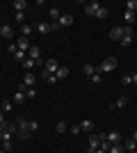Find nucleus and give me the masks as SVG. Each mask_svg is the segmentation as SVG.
I'll use <instances>...</instances> for the list:
<instances>
[{
	"label": "nucleus",
	"mask_w": 137,
	"mask_h": 153,
	"mask_svg": "<svg viewBox=\"0 0 137 153\" xmlns=\"http://www.w3.org/2000/svg\"><path fill=\"white\" fill-rule=\"evenodd\" d=\"M27 121H30V119H25V117H21L19 121H16V126H19V133H16V137H19V140H27V137H32L30 128H27Z\"/></svg>",
	"instance_id": "1"
},
{
	"label": "nucleus",
	"mask_w": 137,
	"mask_h": 153,
	"mask_svg": "<svg viewBox=\"0 0 137 153\" xmlns=\"http://www.w3.org/2000/svg\"><path fill=\"white\" fill-rule=\"evenodd\" d=\"M117 57H107L105 62H101V66H96V71L98 73H110V71H114L117 69Z\"/></svg>",
	"instance_id": "2"
},
{
	"label": "nucleus",
	"mask_w": 137,
	"mask_h": 153,
	"mask_svg": "<svg viewBox=\"0 0 137 153\" xmlns=\"http://www.w3.org/2000/svg\"><path fill=\"white\" fill-rule=\"evenodd\" d=\"M101 140H107L110 144H121V133L119 130H110L107 135H101Z\"/></svg>",
	"instance_id": "3"
},
{
	"label": "nucleus",
	"mask_w": 137,
	"mask_h": 153,
	"mask_svg": "<svg viewBox=\"0 0 137 153\" xmlns=\"http://www.w3.org/2000/svg\"><path fill=\"white\" fill-rule=\"evenodd\" d=\"M57 69H59V62H57V59H46V66H44L46 73L55 76V73H57Z\"/></svg>",
	"instance_id": "4"
},
{
	"label": "nucleus",
	"mask_w": 137,
	"mask_h": 153,
	"mask_svg": "<svg viewBox=\"0 0 137 153\" xmlns=\"http://www.w3.org/2000/svg\"><path fill=\"white\" fill-rule=\"evenodd\" d=\"M27 57L34 59V62H39V59H41V51H39V46H37V44L30 46V51H27Z\"/></svg>",
	"instance_id": "5"
},
{
	"label": "nucleus",
	"mask_w": 137,
	"mask_h": 153,
	"mask_svg": "<svg viewBox=\"0 0 137 153\" xmlns=\"http://www.w3.org/2000/svg\"><path fill=\"white\" fill-rule=\"evenodd\" d=\"M30 46H32V44H30V39H27V37H21L19 41H16V48H19V51H23V53L30 51Z\"/></svg>",
	"instance_id": "6"
},
{
	"label": "nucleus",
	"mask_w": 137,
	"mask_h": 153,
	"mask_svg": "<svg viewBox=\"0 0 137 153\" xmlns=\"http://www.w3.org/2000/svg\"><path fill=\"white\" fill-rule=\"evenodd\" d=\"M121 37H124V27L121 25H114L110 30V39H114V41H121Z\"/></svg>",
	"instance_id": "7"
},
{
	"label": "nucleus",
	"mask_w": 137,
	"mask_h": 153,
	"mask_svg": "<svg viewBox=\"0 0 137 153\" xmlns=\"http://www.w3.org/2000/svg\"><path fill=\"white\" fill-rule=\"evenodd\" d=\"M98 7H101V5H98L96 0H94V2H87V5H85V14H87V16H96Z\"/></svg>",
	"instance_id": "8"
},
{
	"label": "nucleus",
	"mask_w": 137,
	"mask_h": 153,
	"mask_svg": "<svg viewBox=\"0 0 137 153\" xmlns=\"http://www.w3.org/2000/svg\"><path fill=\"white\" fill-rule=\"evenodd\" d=\"M71 23H73V16H71V14H59V21H57L59 27H66V25H71Z\"/></svg>",
	"instance_id": "9"
},
{
	"label": "nucleus",
	"mask_w": 137,
	"mask_h": 153,
	"mask_svg": "<svg viewBox=\"0 0 137 153\" xmlns=\"http://www.w3.org/2000/svg\"><path fill=\"white\" fill-rule=\"evenodd\" d=\"M34 73L32 71H25V76H23V87H34Z\"/></svg>",
	"instance_id": "10"
},
{
	"label": "nucleus",
	"mask_w": 137,
	"mask_h": 153,
	"mask_svg": "<svg viewBox=\"0 0 137 153\" xmlns=\"http://www.w3.org/2000/svg\"><path fill=\"white\" fill-rule=\"evenodd\" d=\"M80 130H85V133H94V121H91V119L80 121Z\"/></svg>",
	"instance_id": "11"
},
{
	"label": "nucleus",
	"mask_w": 137,
	"mask_h": 153,
	"mask_svg": "<svg viewBox=\"0 0 137 153\" xmlns=\"http://www.w3.org/2000/svg\"><path fill=\"white\" fill-rule=\"evenodd\" d=\"M124 151H128V153L137 151V142L135 140H124Z\"/></svg>",
	"instance_id": "12"
},
{
	"label": "nucleus",
	"mask_w": 137,
	"mask_h": 153,
	"mask_svg": "<svg viewBox=\"0 0 137 153\" xmlns=\"http://www.w3.org/2000/svg\"><path fill=\"white\" fill-rule=\"evenodd\" d=\"M25 101V87H21L16 94H14V103H23Z\"/></svg>",
	"instance_id": "13"
},
{
	"label": "nucleus",
	"mask_w": 137,
	"mask_h": 153,
	"mask_svg": "<svg viewBox=\"0 0 137 153\" xmlns=\"http://www.w3.org/2000/svg\"><path fill=\"white\" fill-rule=\"evenodd\" d=\"M48 14H50L53 23H57V21H59V9H57V7H48Z\"/></svg>",
	"instance_id": "14"
},
{
	"label": "nucleus",
	"mask_w": 137,
	"mask_h": 153,
	"mask_svg": "<svg viewBox=\"0 0 137 153\" xmlns=\"http://www.w3.org/2000/svg\"><path fill=\"white\" fill-rule=\"evenodd\" d=\"M82 73H85L87 78H91L94 73H96V66H91V64H85V66H82Z\"/></svg>",
	"instance_id": "15"
},
{
	"label": "nucleus",
	"mask_w": 137,
	"mask_h": 153,
	"mask_svg": "<svg viewBox=\"0 0 137 153\" xmlns=\"http://www.w3.org/2000/svg\"><path fill=\"white\" fill-rule=\"evenodd\" d=\"M66 76H69V69H66V66H59L57 73H55V78H57V80H64Z\"/></svg>",
	"instance_id": "16"
},
{
	"label": "nucleus",
	"mask_w": 137,
	"mask_h": 153,
	"mask_svg": "<svg viewBox=\"0 0 137 153\" xmlns=\"http://www.w3.org/2000/svg\"><path fill=\"white\" fill-rule=\"evenodd\" d=\"M37 30H39L41 34H48L53 27H50V23H37Z\"/></svg>",
	"instance_id": "17"
},
{
	"label": "nucleus",
	"mask_w": 137,
	"mask_h": 153,
	"mask_svg": "<svg viewBox=\"0 0 137 153\" xmlns=\"http://www.w3.org/2000/svg\"><path fill=\"white\" fill-rule=\"evenodd\" d=\"M0 34L5 39H12V34H14V30H12V25H2V30H0Z\"/></svg>",
	"instance_id": "18"
},
{
	"label": "nucleus",
	"mask_w": 137,
	"mask_h": 153,
	"mask_svg": "<svg viewBox=\"0 0 137 153\" xmlns=\"http://www.w3.org/2000/svg\"><path fill=\"white\" fill-rule=\"evenodd\" d=\"M135 16H137L135 12H124V21L128 23V25H130V23H135Z\"/></svg>",
	"instance_id": "19"
},
{
	"label": "nucleus",
	"mask_w": 137,
	"mask_h": 153,
	"mask_svg": "<svg viewBox=\"0 0 137 153\" xmlns=\"http://www.w3.org/2000/svg\"><path fill=\"white\" fill-rule=\"evenodd\" d=\"M25 7H27L25 0H14V9H16V12H23Z\"/></svg>",
	"instance_id": "20"
},
{
	"label": "nucleus",
	"mask_w": 137,
	"mask_h": 153,
	"mask_svg": "<svg viewBox=\"0 0 137 153\" xmlns=\"http://www.w3.org/2000/svg\"><path fill=\"white\" fill-rule=\"evenodd\" d=\"M107 14H110V9H107V7H98L96 19H107Z\"/></svg>",
	"instance_id": "21"
},
{
	"label": "nucleus",
	"mask_w": 137,
	"mask_h": 153,
	"mask_svg": "<svg viewBox=\"0 0 137 153\" xmlns=\"http://www.w3.org/2000/svg\"><path fill=\"white\" fill-rule=\"evenodd\" d=\"M126 103H128V96H119L114 101V108H126Z\"/></svg>",
	"instance_id": "22"
},
{
	"label": "nucleus",
	"mask_w": 137,
	"mask_h": 153,
	"mask_svg": "<svg viewBox=\"0 0 137 153\" xmlns=\"http://www.w3.org/2000/svg\"><path fill=\"white\" fill-rule=\"evenodd\" d=\"M126 12H135L137 14V0H128V2H126Z\"/></svg>",
	"instance_id": "23"
},
{
	"label": "nucleus",
	"mask_w": 137,
	"mask_h": 153,
	"mask_svg": "<svg viewBox=\"0 0 137 153\" xmlns=\"http://www.w3.org/2000/svg\"><path fill=\"white\" fill-rule=\"evenodd\" d=\"M107 153H124V142H121V144H112Z\"/></svg>",
	"instance_id": "24"
},
{
	"label": "nucleus",
	"mask_w": 137,
	"mask_h": 153,
	"mask_svg": "<svg viewBox=\"0 0 137 153\" xmlns=\"http://www.w3.org/2000/svg\"><path fill=\"white\" fill-rule=\"evenodd\" d=\"M0 149L5 153H12V140H7V142H0Z\"/></svg>",
	"instance_id": "25"
},
{
	"label": "nucleus",
	"mask_w": 137,
	"mask_h": 153,
	"mask_svg": "<svg viewBox=\"0 0 137 153\" xmlns=\"http://www.w3.org/2000/svg\"><path fill=\"white\" fill-rule=\"evenodd\" d=\"M89 80H91V82H94V85H98V82H103V73H98V71H96V73H94V76H91Z\"/></svg>",
	"instance_id": "26"
},
{
	"label": "nucleus",
	"mask_w": 137,
	"mask_h": 153,
	"mask_svg": "<svg viewBox=\"0 0 137 153\" xmlns=\"http://www.w3.org/2000/svg\"><path fill=\"white\" fill-rule=\"evenodd\" d=\"M34 64H37L34 59H30V57H27L25 62H23V66H25V71H32V69H34Z\"/></svg>",
	"instance_id": "27"
},
{
	"label": "nucleus",
	"mask_w": 137,
	"mask_h": 153,
	"mask_svg": "<svg viewBox=\"0 0 137 153\" xmlns=\"http://www.w3.org/2000/svg\"><path fill=\"white\" fill-rule=\"evenodd\" d=\"M12 108H14L12 101H5V103H2V112H5V114H7V112H12Z\"/></svg>",
	"instance_id": "28"
},
{
	"label": "nucleus",
	"mask_w": 137,
	"mask_h": 153,
	"mask_svg": "<svg viewBox=\"0 0 137 153\" xmlns=\"http://www.w3.org/2000/svg\"><path fill=\"white\" fill-rule=\"evenodd\" d=\"M34 96H37L34 87H25V98H34Z\"/></svg>",
	"instance_id": "29"
},
{
	"label": "nucleus",
	"mask_w": 137,
	"mask_h": 153,
	"mask_svg": "<svg viewBox=\"0 0 137 153\" xmlns=\"http://www.w3.org/2000/svg\"><path fill=\"white\" fill-rule=\"evenodd\" d=\"M121 27H124V37H133V32H135L133 25H121Z\"/></svg>",
	"instance_id": "30"
},
{
	"label": "nucleus",
	"mask_w": 137,
	"mask_h": 153,
	"mask_svg": "<svg viewBox=\"0 0 137 153\" xmlns=\"http://www.w3.org/2000/svg\"><path fill=\"white\" fill-rule=\"evenodd\" d=\"M30 32H32V25H23L21 27V34H23V37H30Z\"/></svg>",
	"instance_id": "31"
},
{
	"label": "nucleus",
	"mask_w": 137,
	"mask_h": 153,
	"mask_svg": "<svg viewBox=\"0 0 137 153\" xmlns=\"http://www.w3.org/2000/svg\"><path fill=\"white\" fill-rule=\"evenodd\" d=\"M27 128H30V133H37V130H39V123L37 121H27Z\"/></svg>",
	"instance_id": "32"
},
{
	"label": "nucleus",
	"mask_w": 137,
	"mask_h": 153,
	"mask_svg": "<svg viewBox=\"0 0 137 153\" xmlns=\"http://www.w3.org/2000/svg\"><path fill=\"white\" fill-rule=\"evenodd\" d=\"M55 130H57V133H66V123H64V121H57Z\"/></svg>",
	"instance_id": "33"
},
{
	"label": "nucleus",
	"mask_w": 137,
	"mask_h": 153,
	"mask_svg": "<svg viewBox=\"0 0 137 153\" xmlns=\"http://www.w3.org/2000/svg\"><path fill=\"white\" fill-rule=\"evenodd\" d=\"M121 46H130L133 44V37H121V41H119Z\"/></svg>",
	"instance_id": "34"
},
{
	"label": "nucleus",
	"mask_w": 137,
	"mask_h": 153,
	"mask_svg": "<svg viewBox=\"0 0 137 153\" xmlns=\"http://www.w3.org/2000/svg\"><path fill=\"white\" fill-rule=\"evenodd\" d=\"M14 19H16V23H23V21H25V14H23V12H16Z\"/></svg>",
	"instance_id": "35"
},
{
	"label": "nucleus",
	"mask_w": 137,
	"mask_h": 153,
	"mask_svg": "<svg viewBox=\"0 0 137 153\" xmlns=\"http://www.w3.org/2000/svg\"><path fill=\"white\" fill-rule=\"evenodd\" d=\"M121 82H124V85H133V76H124V78H121Z\"/></svg>",
	"instance_id": "36"
},
{
	"label": "nucleus",
	"mask_w": 137,
	"mask_h": 153,
	"mask_svg": "<svg viewBox=\"0 0 137 153\" xmlns=\"http://www.w3.org/2000/svg\"><path fill=\"white\" fill-rule=\"evenodd\" d=\"M71 133H73V135H80V133H82V130H80V123H78V126H73V128H71Z\"/></svg>",
	"instance_id": "37"
},
{
	"label": "nucleus",
	"mask_w": 137,
	"mask_h": 153,
	"mask_svg": "<svg viewBox=\"0 0 137 153\" xmlns=\"http://www.w3.org/2000/svg\"><path fill=\"white\" fill-rule=\"evenodd\" d=\"M0 123H5V112H2V108H0Z\"/></svg>",
	"instance_id": "38"
},
{
	"label": "nucleus",
	"mask_w": 137,
	"mask_h": 153,
	"mask_svg": "<svg viewBox=\"0 0 137 153\" xmlns=\"http://www.w3.org/2000/svg\"><path fill=\"white\" fill-rule=\"evenodd\" d=\"M133 85H135V87H137V73H135V76H133Z\"/></svg>",
	"instance_id": "39"
},
{
	"label": "nucleus",
	"mask_w": 137,
	"mask_h": 153,
	"mask_svg": "<svg viewBox=\"0 0 137 153\" xmlns=\"http://www.w3.org/2000/svg\"><path fill=\"white\" fill-rule=\"evenodd\" d=\"M130 140H135V142H137V130H135V133H133V137H130Z\"/></svg>",
	"instance_id": "40"
},
{
	"label": "nucleus",
	"mask_w": 137,
	"mask_h": 153,
	"mask_svg": "<svg viewBox=\"0 0 137 153\" xmlns=\"http://www.w3.org/2000/svg\"><path fill=\"white\" fill-rule=\"evenodd\" d=\"M94 153H107V151H103V149H96V151H94Z\"/></svg>",
	"instance_id": "41"
},
{
	"label": "nucleus",
	"mask_w": 137,
	"mask_h": 153,
	"mask_svg": "<svg viewBox=\"0 0 137 153\" xmlns=\"http://www.w3.org/2000/svg\"><path fill=\"white\" fill-rule=\"evenodd\" d=\"M0 30H2V23H0Z\"/></svg>",
	"instance_id": "42"
},
{
	"label": "nucleus",
	"mask_w": 137,
	"mask_h": 153,
	"mask_svg": "<svg viewBox=\"0 0 137 153\" xmlns=\"http://www.w3.org/2000/svg\"><path fill=\"white\" fill-rule=\"evenodd\" d=\"M0 153H5V151H2V149H0Z\"/></svg>",
	"instance_id": "43"
},
{
	"label": "nucleus",
	"mask_w": 137,
	"mask_h": 153,
	"mask_svg": "<svg viewBox=\"0 0 137 153\" xmlns=\"http://www.w3.org/2000/svg\"><path fill=\"white\" fill-rule=\"evenodd\" d=\"M133 153H137V151H133Z\"/></svg>",
	"instance_id": "44"
}]
</instances>
